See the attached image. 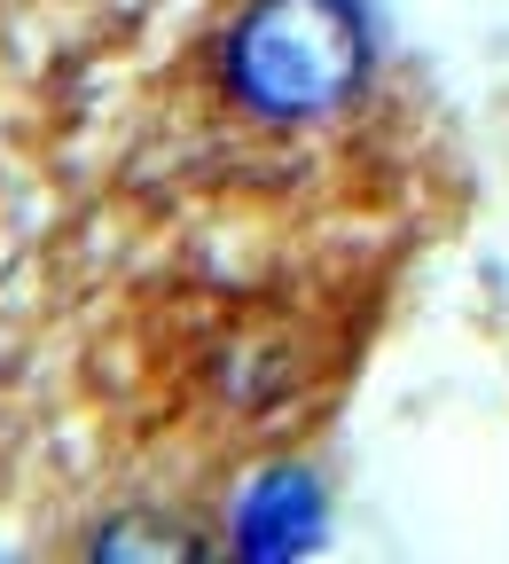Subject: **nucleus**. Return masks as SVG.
<instances>
[{
    "mask_svg": "<svg viewBox=\"0 0 509 564\" xmlns=\"http://www.w3.org/2000/svg\"><path fill=\"white\" fill-rule=\"evenodd\" d=\"M322 541V486L306 470H267L251 478V494L236 502V549L274 564V556H299Z\"/></svg>",
    "mask_w": 509,
    "mask_h": 564,
    "instance_id": "obj_2",
    "label": "nucleus"
},
{
    "mask_svg": "<svg viewBox=\"0 0 509 564\" xmlns=\"http://www.w3.org/2000/svg\"><path fill=\"white\" fill-rule=\"evenodd\" d=\"M196 549L204 541L165 525V518H118V525L95 533V556H196Z\"/></svg>",
    "mask_w": 509,
    "mask_h": 564,
    "instance_id": "obj_3",
    "label": "nucleus"
},
{
    "mask_svg": "<svg viewBox=\"0 0 509 564\" xmlns=\"http://www.w3.org/2000/svg\"><path fill=\"white\" fill-rule=\"evenodd\" d=\"M360 70H369V32L353 0H251L228 32V87L259 118H329Z\"/></svg>",
    "mask_w": 509,
    "mask_h": 564,
    "instance_id": "obj_1",
    "label": "nucleus"
}]
</instances>
